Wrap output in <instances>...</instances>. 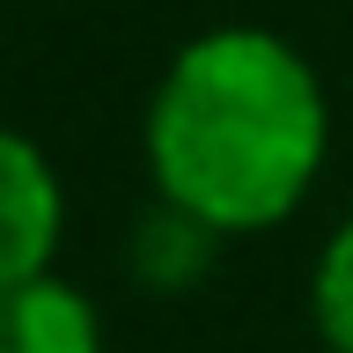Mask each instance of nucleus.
<instances>
[{
  "instance_id": "2",
  "label": "nucleus",
  "mask_w": 353,
  "mask_h": 353,
  "mask_svg": "<svg viewBox=\"0 0 353 353\" xmlns=\"http://www.w3.org/2000/svg\"><path fill=\"white\" fill-rule=\"evenodd\" d=\"M59 221H66V199H59V176L22 132L0 125V294L22 280H37L52 265V243H59Z\"/></svg>"
},
{
  "instance_id": "4",
  "label": "nucleus",
  "mask_w": 353,
  "mask_h": 353,
  "mask_svg": "<svg viewBox=\"0 0 353 353\" xmlns=\"http://www.w3.org/2000/svg\"><path fill=\"white\" fill-rule=\"evenodd\" d=\"M309 309H316L324 346H331V353H353V221L324 243V258H316V287H309Z\"/></svg>"
},
{
  "instance_id": "1",
  "label": "nucleus",
  "mask_w": 353,
  "mask_h": 353,
  "mask_svg": "<svg viewBox=\"0 0 353 353\" xmlns=\"http://www.w3.org/2000/svg\"><path fill=\"white\" fill-rule=\"evenodd\" d=\"M324 88L272 30H206L170 59L148 103V170L170 214L214 236H258L324 170Z\"/></svg>"
},
{
  "instance_id": "3",
  "label": "nucleus",
  "mask_w": 353,
  "mask_h": 353,
  "mask_svg": "<svg viewBox=\"0 0 353 353\" xmlns=\"http://www.w3.org/2000/svg\"><path fill=\"white\" fill-rule=\"evenodd\" d=\"M0 353H103V316L81 287L37 272L0 294Z\"/></svg>"
}]
</instances>
